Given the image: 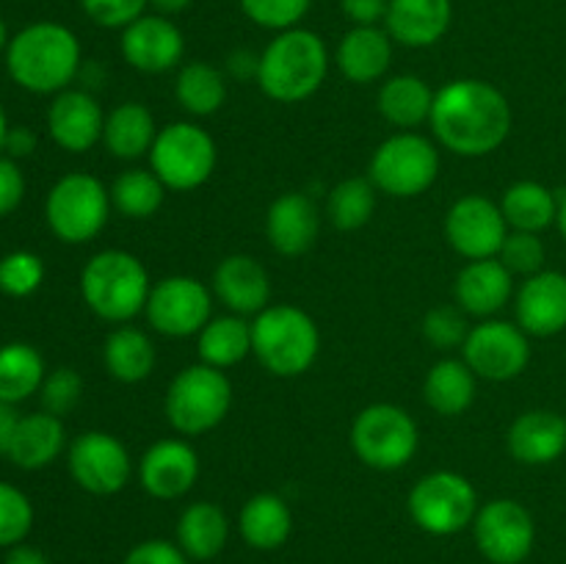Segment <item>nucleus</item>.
Here are the masks:
<instances>
[{
    "label": "nucleus",
    "mask_w": 566,
    "mask_h": 564,
    "mask_svg": "<svg viewBox=\"0 0 566 564\" xmlns=\"http://www.w3.org/2000/svg\"><path fill=\"white\" fill-rule=\"evenodd\" d=\"M429 125L446 149L462 158H481L495 153L512 133V105L492 83L459 77L434 92Z\"/></svg>",
    "instance_id": "1"
},
{
    "label": "nucleus",
    "mask_w": 566,
    "mask_h": 564,
    "mask_svg": "<svg viewBox=\"0 0 566 564\" xmlns=\"http://www.w3.org/2000/svg\"><path fill=\"white\" fill-rule=\"evenodd\" d=\"M6 70L33 94H59L81 70V42L61 22H33L6 48Z\"/></svg>",
    "instance_id": "2"
},
{
    "label": "nucleus",
    "mask_w": 566,
    "mask_h": 564,
    "mask_svg": "<svg viewBox=\"0 0 566 564\" xmlns=\"http://www.w3.org/2000/svg\"><path fill=\"white\" fill-rule=\"evenodd\" d=\"M329 72V50L324 39L307 28L276 33L260 53L258 83L276 103H302L313 97Z\"/></svg>",
    "instance_id": "3"
},
{
    "label": "nucleus",
    "mask_w": 566,
    "mask_h": 564,
    "mask_svg": "<svg viewBox=\"0 0 566 564\" xmlns=\"http://www.w3.org/2000/svg\"><path fill=\"white\" fill-rule=\"evenodd\" d=\"M149 282L147 269L136 254L125 249L97 252L81 271V293L94 315L111 324H127L147 307Z\"/></svg>",
    "instance_id": "4"
},
{
    "label": "nucleus",
    "mask_w": 566,
    "mask_h": 564,
    "mask_svg": "<svg viewBox=\"0 0 566 564\" xmlns=\"http://www.w3.org/2000/svg\"><path fill=\"white\" fill-rule=\"evenodd\" d=\"M321 348V332L313 315L296 304H271L252 321V354L269 374L302 376L313 368Z\"/></svg>",
    "instance_id": "5"
},
{
    "label": "nucleus",
    "mask_w": 566,
    "mask_h": 564,
    "mask_svg": "<svg viewBox=\"0 0 566 564\" xmlns=\"http://www.w3.org/2000/svg\"><path fill=\"white\" fill-rule=\"evenodd\" d=\"M232 407V385L224 370L210 365H188L166 390V420L182 437H197L216 429Z\"/></svg>",
    "instance_id": "6"
},
{
    "label": "nucleus",
    "mask_w": 566,
    "mask_h": 564,
    "mask_svg": "<svg viewBox=\"0 0 566 564\" xmlns=\"http://www.w3.org/2000/svg\"><path fill=\"white\" fill-rule=\"evenodd\" d=\"M376 191L412 199L429 191L440 177V149L415 130H401L379 144L368 169Z\"/></svg>",
    "instance_id": "7"
},
{
    "label": "nucleus",
    "mask_w": 566,
    "mask_h": 564,
    "mask_svg": "<svg viewBox=\"0 0 566 564\" xmlns=\"http://www.w3.org/2000/svg\"><path fill=\"white\" fill-rule=\"evenodd\" d=\"M111 213V191L86 171L64 175L48 194L44 216L53 236L64 243H88L103 232Z\"/></svg>",
    "instance_id": "8"
},
{
    "label": "nucleus",
    "mask_w": 566,
    "mask_h": 564,
    "mask_svg": "<svg viewBox=\"0 0 566 564\" xmlns=\"http://www.w3.org/2000/svg\"><path fill=\"white\" fill-rule=\"evenodd\" d=\"M216 160L219 149L213 136L193 122H171L160 127L149 149L153 171L171 191H193L205 186L216 171Z\"/></svg>",
    "instance_id": "9"
},
{
    "label": "nucleus",
    "mask_w": 566,
    "mask_h": 564,
    "mask_svg": "<svg viewBox=\"0 0 566 564\" xmlns=\"http://www.w3.org/2000/svg\"><path fill=\"white\" fill-rule=\"evenodd\" d=\"M418 424L396 404H370L352 424L354 453L374 470L407 468L418 453Z\"/></svg>",
    "instance_id": "10"
},
{
    "label": "nucleus",
    "mask_w": 566,
    "mask_h": 564,
    "mask_svg": "<svg viewBox=\"0 0 566 564\" xmlns=\"http://www.w3.org/2000/svg\"><path fill=\"white\" fill-rule=\"evenodd\" d=\"M407 509L415 525L426 534L451 536L473 525L479 495L475 487L457 470H434L409 490Z\"/></svg>",
    "instance_id": "11"
},
{
    "label": "nucleus",
    "mask_w": 566,
    "mask_h": 564,
    "mask_svg": "<svg viewBox=\"0 0 566 564\" xmlns=\"http://www.w3.org/2000/svg\"><path fill=\"white\" fill-rule=\"evenodd\" d=\"M149 326L166 337H191L213 318V296L199 280L188 274L164 276L153 285L147 299Z\"/></svg>",
    "instance_id": "12"
},
{
    "label": "nucleus",
    "mask_w": 566,
    "mask_h": 564,
    "mask_svg": "<svg viewBox=\"0 0 566 564\" xmlns=\"http://www.w3.org/2000/svg\"><path fill=\"white\" fill-rule=\"evenodd\" d=\"M473 536L492 564H523L534 551L536 523L520 501L495 498L475 512Z\"/></svg>",
    "instance_id": "13"
},
{
    "label": "nucleus",
    "mask_w": 566,
    "mask_h": 564,
    "mask_svg": "<svg viewBox=\"0 0 566 564\" xmlns=\"http://www.w3.org/2000/svg\"><path fill=\"white\" fill-rule=\"evenodd\" d=\"M462 359L481 379H517L531 363L528 335L512 321L484 318L479 326L470 330L468 341L462 346Z\"/></svg>",
    "instance_id": "14"
},
{
    "label": "nucleus",
    "mask_w": 566,
    "mask_h": 564,
    "mask_svg": "<svg viewBox=\"0 0 566 564\" xmlns=\"http://www.w3.org/2000/svg\"><path fill=\"white\" fill-rule=\"evenodd\" d=\"M70 473L92 495H116L130 481L133 462L125 442L108 431H83L70 446Z\"/></svg>",
    "instance_id": "15"
},
{
    "label": "nucleus",
    "mask_w": 566,
    "mask_h": 564,
    "mask_svg": "<svg viewBox=\"0 0 566 564\" xmlns=\"http://www.w3.org/2000/svg\"><path fill=\"white\" fill-rule=\"evenodd\" d=\"M446 236L453 252L468 260L497 258L509 236L501 205L481 194L459 197L446 213Z\"/></svg>",
    "instance_id": "16"
},
{
    "label": "nucleus",
    "mask_w": 566,
    "mask_h": 564,
    "mask_svg": "<svg viewBox=\"0 0 566 564\" xmlns=\"http://www.w3.org/2000/svg\"><path fill=\"white\" fill-rule=\"evenodd\" d=\"M122 59L138 72L160 75L175 70L186 53V36L180 28L164 14H144L122 31Z\"/></svg>",
    "instance_id": "17"
},
{
    "label": "nucleus",
    "mask_w": 566,
    "mask_h": 564,
    "mask_svg": "<svg viewBox=\"0 0 566 564\" xmlns=\"http://www.w3.org/2000/svg\"><path fill=\"white\" fill-rule=\"evenodd\" d=\"M199 479V453L193 451L191 442L177 440H158L144 451L138 462V481L144 492L158 501H177Z\"/></svg>",
    "instance_id": "18"
},
{
    "label": "nucleus",
    "mask_w": 566,
    "mask_h": 564,
    "mask_svg": "<svg viewBox=\"0 0 566 564\" xmlns=\"http://www.w3.org/2000/svg\"><path fill=\"white\" fill-rule=\"evenodd\" d=\"M520 330L528 337H553L566 330V274L542 269L525 276L514 302Z\"/></svg>",
    "instance_id": "19"
},
{
    "label": "nucleus",
    "mask_w": 566,
    "mask_h": 564,
    "mask_svg": "<svg viewBox=\"0 0 566 564\" xmlns=\"http://www.w3.org/2000/svg\"><path fill=\"white\" fill-rule=\"evenodd\" d=\"M48 130L66 153H86L103 142L105 114L97 100L81 88H64L55 94L48 111Z\"/></svg>",
    "instance_id": "20"
},
{
    "label": "nucleus",
    "mask_w": 566,
    "mask_h": 564,
    "mask_svg": "<svg viewBox=\"0 0 566 564\" xmlns=\"http://www.w3.org/2000/svg\"><path fill=\"white\" fill-rule=\"evenodd\" d=\"M321 216L313 199L302 191H287L271 202L265 213V236L282 258H298L315 243Z\"/></svg>",
    "instance_id": "21"
},
{
    "label": "nucleus",
    "mask_w": 566,
    "mask_h": 564,
    "mask_svg": "<svg viewBox=\"0 0 566 564\" xmlns=\"http://www.w3.org/2000/svg\"><path fill=\"white\" fill-rule=\"evenodd\" d=\"M506 446L520 464H553L566 451V418L556 409H528L514 418Z\"/></svg>",
    "instance_id": "22"
},
{
    "label": "nucleus",
    "mask_w": 566,
    "mask_h": 564,
    "mask_svg": "<svg viewBox=\"0 0 566 564\" xmlns=\"http://www.w3.org/2000/svg\"><path fill=\"white\" fill-rule=\"evenodd\" d=\"M213 293L235 315H258L269 307V271L252 254H227L213 271Z\"/></svg>",
    "instance_id": "23"
},
{
    "label": "nucleus",
    "mask_w": 566,
    "mask_h": 564,
    "mask_svg": "<svg viewBox=\"0 0 566 564\" xmlns=\"http://www.w3.org/2000/svg\"><path fill=\"white\" fill-rule=\"evenodd\" d=\"M514 293V274L497 258L470 260L457 276L453 296L468 315L490 318L501 313Z\"/></svg>",
    "instance_id": "24"
},
{
    "label": "nucleus",
    "mask_w": 566,
    "mask_h": 564,
    "mask_svg": "<svg viewBox=\"0 0 566 564\" xmlns=\"http://www.w3.org/2000/svg\"><path fill=\"white\" fill-rule=\"evenodd\" d=\"M451 20V0H390L385 31L403 48H431L446 36Z\"/></svg>",
    "instance_id": "25"
},
{
    "label": "nucleus",
    "mask_w": 566,
    "mask_h": 564,
    "mask_svg": "<svg viewBox=\"0 0 566 564\" xmlns=\"http://www.w3.org/2000/svg\"><path fill=\"white\" fill-rule=\"evenodd\" d=\"M343 77L352 83H374L392 64V36L379 25H354L343 33L335 53Z\"/></svg>",
    "instance_id": "26"
},
{
    "label": "nucleus",
    "mask_w": 566,
    "mask_h": 564,
    "mask_svg": "<svg viewBox=\"0 0 566 564\" xmlns=\"http://www.w3.org/2000/svg\"><path fill=\"white\" fill-rule=\"evenodd\" d=\"M241 536L254 551H276L287 542L293 531L291 506L276 492H258L241 509Z\"/></svg>",
    "instance_id": "27"
},
{
    "label": "nucleus",
    "mask_w": 566,
    "mask_h": 564,
    "mask_svg": "<svg viewBox=\"0 0 566 564\" xmlns=\"http://www.w3.org/2000/svg\"><path fill=\"white\" fill-rule=\"evenodd\" d=\"M64 442L66 431L59 415H25V418H20V424H17L14 440H11L9 448V459L17 468L25 470L48 468V464L55 462L59 453L64 451Z\"/></svg>",
    "instance_id": "28"
},
{
    "label": "nucleus",
    "mask_w": 566,
    "mask_h": 564,
    "mask_svg": "<svg viewBox=\"0 0 566 564\" xmlns=\"http://www.w3.org/2000/svg\"><path fill=\"white\" fill-rule=\"evenodd\" d=\"M155 138H158V125L153 111L144 103H122L105 116L103 144L116 158L136 160L149 155Z\"/></svg>",
    "instance_id": "29"
},
{
    "label": "nucleus",
    "mask_w": 566,
    "mask_h": 564,
    "mask_svg": "<svg viewBox=\"0 0 566 564\" xmlns=\"http://www.w3.org/2000/svg\"><path fill=\"white\" fill-rule=\"evenodd\" d=\"M475 379H479V376L473 374V368H470L464 359H440V363L431 365V370L426 374V404H429L437 415H446V418L468 412L470 404L475 401V390H479Z\"/></svg>",
    "instance_id": "30"
},
{
    "label": "nucleus",
    "mask_w": 566,
    "mask_h": 564,
    "mask_svg": "<svg viewBox=\"0 0 566 564\" xmlns=\"http://www.w3.org/2000/svg\"><path fill=\"white\" fill-rule=\"evenodd\" d=\"M227 536H230L227 514L210 501L191 503L177 520V545L188 558H197V562L219 556L227 545Z\"/></svg>",
    "instance_id": "31"
},
{
    "label": "nucleus",
    "mask_w": 566,
    "mask_h": 564,
    "mask_svg": "<svg viewBox=\"0 0 566 564\" xmlns=\"http://www.w3.org/2000/svg\"><path fill=\"white\" fill-rule=\"evenodd\" d=\"M155 343L138 326H119L105 337L103 346V363L114 379L125 382V385H136L144 382L155 368Z\"/></svg>",
    "instance_id": "32"
},
{
    "label": "nucleus",
    "mask_w": 566,
    "mask_h": 564,
    "mask_svg": "<svg viewBox=\"0 0 566 564\" xmlns=\"http://www.w3.org/2000/svg\"><path fill=\"white\" fill-rule=\"evenodd\" d=\"M497 205L512 230L542 232L558 219V197L536 180L512 182Z\"/></svg>",
    "instance_id": "33"
},
{
    "label": "nucleus",
    "mask_w": 566,
    "mask_h": 564,
    "mask_svg": "<svg viewBox=\"0 0 566 564\" xmlns=\"http://www.w3.org/2000/svg\"><path fill=\"white\" fill-rule=\"evenodd\" d=\"M431 105L434 92L418 75H392L379 88V114L401 130L429 122Z\"/></svg>",
    "instance_id": "34"
},
{
    "label": "nucleus",
    "mask_w": 566,
    "mask_h": 564,
    "mask_svg": "<svg viewBox=\"0 0 566 564\" xmlns=\"http://www.w3.org/2000/svg\"><path fill=\"white\" fill-rule=\"evenodd\" d=\"M197 348L210 368H232L252 354V324L235 313L210 318L197 335Z\"/></svg>",
    "instance_id": "35"
},
{
    "label": "nucleus",
    "mask_w": 566,
    "mask_h": 564,
    "mask_svg": "<svg viewBox=\"0 0 566 564\" xmlns=\"http://www.w3.org/2000/svg\"><path fill=\"white\" fill-rule=\"evenodd\" d=\"M44 359L31 343L0 346V401L20 404L42 390Z\"/></svg>",
    "instance_id": "36"
},
{
    "label": "nucleus",
    "mask_w": 566,
    "mask_h": 564,
    "mask_svg": "<svg viewBox=\"0 0 566 564\" xmlns=\"http://www.w3.org/2000/svg\"><path fill=\"white\" fill-rule=\"evenodd\" d=\"M175 94L191 116H213L227 100L224 75L208 61H191L177 72Z\"/></svg>",
    "instance_id": "37"
},
{
    "label": "nucleus",
    "mask_w": 566,
    "mask_h": 564,
    "mask_svg": "<svg viewBox=\"0 0 566 564\" xmlns=\"http://www.w3.org/2000/svg\"><path fill=\"white\" fill-rule=\"evenodd\" d=\"M166 186L153 169L122 171L111 186V205L127 219H149L164 205Z\"/></svg>",
    "instance_id": "38"
},
{
    "label": "nucleus",
    "mask_w": 566,
    "mask_h": 564,
    "mask_svg": "<svg viewBox=\"0 0 566 564\" xmlns=\"http://www.w3.org/2000/svg\"><path fill=\"white\" fill-rule=\"evenodd\" d=\"M376 210V186L370 177H348L329 191L326 213L329 221L343 232L359 230L370 221Z\"/></svg>",
    "instance_id": "39"
},
{
    "label": "nucleus",
    "mask_w": 566,
    "mask_h": 564,
    "mask_svg": "<svg viewBox=\"0 0 566 564\" xmlns=\"http://www.w3.org/2000/svg\"><path fill=\"white\" fill-rule=\"evenodd\" d=\"M42 280L44 263L39 254L17 249V252H9L0 260V291H3L6 296H31L33 291H39Z\"/></svg>",
    "instance_id": "40"
},
{
    "label": "nucleus",
    "mask_w": 566,
    "mask_h": 564,
    "mask_svg": "<svg viewBox=\"0 0 566 564\" xmlns=\"http://www.w3.org/2000/svg\"><path fill=\"white\" fill-rule=\"evenodd\" d=\"M545 243H542L539 232H523V230H509L506 241H503L497 260L506 265L512 274L520 276H534L545 269Z\"/></svg>",
    "instance_id": "41"
},
{
    "label": "nucleus",
    "mask_w": 566,
    "mask_h": 564,
    "mask_svg": "<svg viewBox=\"0 0 566 564\" xmlns=\"http://www.w3.org/2000/svg\"><path fill=\"white\" fill-rule=\"evenodd\" d=\"M470 335L468 313L453 304H440V307L429 310L423 318V337L440 352H451V348L464 346Z\"/></svg>",
    "instance_id": "42"
},
{
    "label": "nucleus",
    "mask_w": 566,
    "mask_h": 564,
    "mask_svg": "<svg viewBox=\"0 0 566 564\" xmlns=\"http://www.w3.org/2000/svg\"><path fill=\"white\" fill-rule=\"evenodd\" d=\"M33 525V506L17 487L0 481V547L20 545Z\"/></svg>",
    "instance_id": "43"
},
{
    "label": "nucleus",
    "mask_w": 566,
    "mask_h": 564,
    "mask_svg": "<svg viewBox=\"0 0 566 564\" xmlns=\"http://www.w3.org/2000/svg\"><path fill=\"white\" fill-rule=\"evenodd\" d=\"M238 3L254 25L276 33L298 28L310 11V0H238Z\"/></svg>",
    "instance_id": "44"
},
{
    "label": "nucleus",
    "mask_w": 566,
    "mask_h": 564,
    "mask_svg": "<svg viewBox=\"0 0 566 564\" xmlns=\"http://www.w3.org/2000/svg\"><path fill=\"white\" fill-rule=\"evenodd\" d=\"M42 407L50 415H66L77 407L83 396V379L72 368H55L42 382Z\"/></svg>",
    "instance_id": "45"
},
{
    "label": "nucleus",
    "mask_w": 566,
    "mask_h": 564,
    "mask_svg": "<svg viewBox=\"0 0 566 564\" xmlns=\"http://www.w3.org/2000/svg\"><path fill=\"white\" fill-rule=\"evenodd\" d=\"M81 6L88 20L97 22L99 28H119V31H125L130 22L144 17L149 0H81Z\"/></svg>",
    "instance_id": "46"
},
{
    "label": "nucleus",
    "mask_w": 566,
    "mask_h": 564,
    "mask_svg": "<svg viewBox=\"0 0 566 564\" xmlns=\"http://www.w3.org/2000/svg\"><path fill=\"white\" fill-rule=\"evenodd\" d=\"M122 564H188V556L180 545L169 540H147L130 547Z\"/></svg>",
    "instance_id": "47"
},
{
    "label": "nucleus",
    "mask_w": 566,
    "mask_h": 564,
    "mask_svg": "<svg viewBox=\"0 0 566 564\" xmlns=\"http://www.w3.org/2000/svg\"><path fill=\"white\" fill-rule=\"evenodd\" d=\"M25 194V177L11 158H0V216H9Z\"/></svg>",
    "instance_id": "48"
},
{
    "label": "nucleus",
    "mask_w": 566,
    "mask_h": 564,
    "mask_svg": "<svg viewBox=\"0 0 566 564\" xmlns=\"http://www.w3.org/2000/svg\"><path fill=\"white\" fill-rule=\"evenodd\" d=\"M340 9L354 25H379L385 22L390 0H340Z\"/></svg>",
    "instance_id": "49"
},
{
    "label": "nucleus",
    "mask_w": 566,
    "mask_h": 564,
    "mask_svg": "<svg viewBox=\"0 0 566 564\" xmlns=\"http://www.w3.org/2000/svg\"><path fill=\"white\" fill-rule=\"evenodd\" d=\"M227 66H230V72L235 77H243V81H249V77H254L258 81V70H260V55L252 53V50H232L230 59H227Z\"/></svg>",
    "instance_id": "50"
},
{
    "label": "nucleus",
    "mask_w": 566,
    "mask_h": 564,
    "mask_svg": "<svg viewBox=\"0 0 566 564\" xmlns=\"http://www.w3.org/2000/svg\"><path fill=\"white\" fill-rule=\"evenodd\" d=\"M17 424H20V415L14 412V404L0 401V457H9L11 440H14Z\"/></svg>",
    "instance_id": "51"
},
{
    "label": "nucleus",
    "mask_w": 566,
    "mask_h": 564,
    "mask_svg": "<svg viewBox=\"0 0 566 564\" xmlns=\"http://www.w3.org/2000/svg\"><path fill=\"white\" fill-rule=\"evenodd\" d=\"M6 149H9L14 158L31 155L33 149H36V133L28 130V127H9V136H6Z\"/></svg>",
    "instance_id": "52"
},
{
    "label": "nucleus",
    "mask_w": 566,
    "mask_h": 564,
    "mask_svg": "<svg viewBox=\"0 0 566 564\" xmlns=\"http://www.w3.org/2000/svg\"><path fill=\"white\" fill-rule=\"evenodd\" d=\"M3 564H50V562L42 551H36V547H31V545H22L20 542V545L9 547Z\"/></svg>",
    "instance_id": "53"
},
{
    "label": "nucleus",
    "mask_w": 566,
    "mask_h": 564,
    "mask_svg": "<svg viewBox=\"0 0 566 564\" xmlns=\"http://www.w3.org/2000/svg\"><path fill=\"white\" fill-rule=\"evenodd\" d=\"M191 3L193 0H149V6H153V9L164 17L180 14V11H186Z\"/></svg>",
    "instance_id": "54"
},
{
    "label": "nucleus",
    "mask_w": 566,
    "mask_h": 564,
    "mask_svg": "<svg viewBox=\"0 0 566 564\" xmlns=\"http://www.w3.org/2000/svg\"><path fill=\"white\" fill-rule=\"evenodd\" d=\"M556 224H558V232H562V238L566 241V191L562 194V197H558V219H556Z\"/></svg>",
    "instance_id": "55"
},
{
    "label": "nucleus",
    "mask_w": 566,
    "mask_h": 564,
    "mask_svg": "<svg viewBox=\"0 0 566 564\" xmlns=\"http://www.w3.org/2000/svg\"><path fill=\"white\" fill-rule=\"evenodd\" d=\"M6 136H9V122H6V111L0 105V149L6 147Z\"/></svg>",
    "instance_id": "56"
},
{
    "label": "nucleus",
    "mask_w": 566,
    "mask_h": 564,
    "mask_svg": "<svg viewBox=\"0 0 566 564\" xmlns=\"http://www.w3.org/2000/svg\"><path fill=\"white\" fill-rule=\"evenodd\" d=\"M9 42H11V39H9V28H6V20H3V17H0V50L9 48Z\"/></svg>",
    "instance_id": "57"
}]
</instances>
